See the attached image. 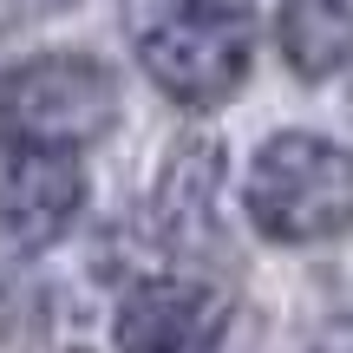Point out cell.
<instances>
[{
  "instance_id": "obj_1",
  "label": "cell",
  "mask_w": 353,
  "mask_h": 353,
  "mask_svg": "<svg viewBox=\"0 0 353 353\" xmlns=\"http://www.w3.org/2000/svg\"><path fill=\"white\" fill-rule=\"evenodd\" d=\"M242 210L268 242L288 249L353 236V151L321 131H275L249 164Z\"/></svg>"
},
{
  "instance_id": "obj_2",
  "label": "cell",
  "mask_w": 353,
  "mask_h": 353,
  "mask_svg": "<svg viewBox=\"0 0 353 353\" xmlns=\"http://www.w3.org/2000/svg\"><path fill=\"white\" fill-rule=\"evenodd\" d=\"M249 59H255L249 13L223 7V0L176 7L157 26H144V39H138V65L151 72V85L164 99L190 105V112L229 105L249 79Z\"/></svg>"
},
{
  "instance_id": "obj_3",
  "label": "cell",
  "mask_w": 353,
  "mask_h": 353,
  "mask_svg": "<svg viewBox=\"0 0 353 353\" xmlns=\"http://www.w3.org/2000/svg\"><path fill=\"white\" fill-rule=\"evenodd\" d=\"M118 125V79L85 52H39L0 72V131L46 144H92Z\"/></svg>"
},
{
  "instance_id": "obj_4",
  "label": "cell",
  "mask_w": 353,
  "mask_h": 353,
  "mask_svg": "<svg viewBox=\"0 0 353 353\" xmlns=\"http://www.w3.org/2000/svg\"><path fill=\"white\" fill-rule=\"evenodd\" d=\"M85 203V170L72 144L0 131V229L20 249H46Z\"/></svg>"
},
{
  "instance_id": "obj_5",
  "label": "cell",
  "mask_w": 353,
  "mask_h": 353,
  "mask_svg": "<svg viewBox=\"0 0 353 353\" xmlns=\"http://www.w3.org/2000/svg\"><path fill=\"white\" fill-rule=\"evenodd\" d=\"M229 301L216 281L196 275H151L118 301L112 341L118 353H216V341L229 334Z\"/></svg>"
},
{
  "instance_id": "obj_6",
  "label": "cell",
  "mask_w": 353,
  "mask_h": 353,
  "mask_svg": "<svg viewBox=\"0 0 353 353\" xmlns=\"http://www.w3.org/2000/svg\"><path fill=\"white\" fill-rule=\"evenodd\" d=\"M281 59L301 79H334L353 65V0H281Z\"/></svg>"
}]
</instances>
